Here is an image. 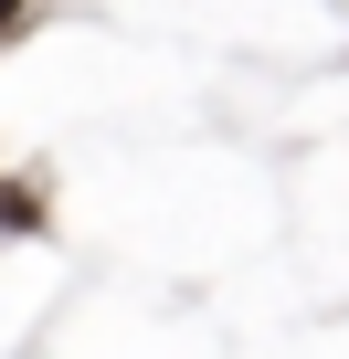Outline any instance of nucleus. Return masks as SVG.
<instances>
[{"label":"nucleus","mask_w":349,"mask_h":359,"mask_svg":"<svg viewBox=\"0 0 349 359\" xmlns=\"http://www.w3.org/2000/svg\"><path fill=\"white\" fill-rule=\"evenodd\" d=\"M22 22H32V0H0V43H11V32H22Z\"/></svg>","instance_id":"2"},{"label":"nucleus","mask_w":349,"mask_h":359,"mask_svg":"<svg viewBox=\"0 0 349 359\" xmlns=\"http://www.w3.org/2000/svg\"><path fill=\"white\" fill-rule=\"evenodd\" d=\"M0 233H32V191H11V180H0Z\"/></svg>","instance_id":"1"}]
</instances>
